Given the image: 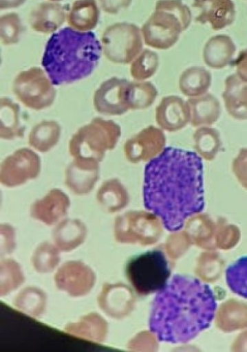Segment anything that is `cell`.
I'll return each instance as SVG.
<instances>
[{
    "label": "cell",
    "instance_id": "1",
    "mask_svg": "<svg viewBox=\"0 0 247 352\" xmlns=\"http://www.w3.org/2000/svg\"><path fill=\"white\" fill-rule=\"evenodd\" d=\"M143 202L164 228L177 232L204 208L203 164L195 152L172 146L146 164Z\"/></svg>",
    "mask_w": 247,
    "mask_h": 352
},
{
    "label": "cell",
    "instance_id": "2",
    "mask_svg": "<svg viewBox=\"0 0 247 352\" xmlns=\"http://www.w3.org/2000/svg\"><path fill=\"white\" fill-rule=\"evenodd\" d=\"M216 307L214 294L208 285L176 274L156 294L149 327L159 341L185 343L210 326Z\"/></svg>",
    "mask_w": 247,
    "mask_h": 352
},
{
    "label": "cell",
    "instance_id": "3",
    "mask_svg": "<svg viewBox=\"0 0 247 352\" xmlns=\"http://www.w3.org/2000/svg\"><path fill=\"white\" fill-rule=\"evenodd\" d=\"M101 52L102 46L93 32L66 27L50 36L41 64L53 85L68 84L90 75Z\"/></svg>",
    "mask_w": 247,
    "mask_h": 352
},
{
    "label": "cell",
    "instance_id": "4",
    "mask_svg": "<svg viewBox=\"0 0 247 352\" xmlns=\"http://www.w3.org/2000/svg\"><path fill=\"white\" fill-rule=\"evenodd\" d=\"M191 19L189 8L181 0H158L155 11L141 28L145 44L159 50L171 47Z\"/></svg>",
    "mask_w": 247,
    "mask_h": 352
},
{
    "label": "cell",
    "instance_id": "5",
    "mask_svg": "<svg viewBox=\"0 0 247 352\" xmlns=\"http://www.w3.org/2000/svg\"><path fill=\"white\" fill-rule=\"evenodd\" d=\"M121 134L120 126L113 120L94 118L71 138L69 151L75 159L101 162L107 150L115 148Z\"/></svg>",
    "mask_w": 247,
    "mask_h": 352
},
{
    "label": "cell",
    "instance_id": "6",
    "mask_svg": "<svg viewBox=\"0 0 247 352\" xmlns=\"http://www.w3.org/2000/svg\"><path fill=\"white\" fill-rule=\"evenodd\" d=\"M127 278L137 293L158 292L168 283L171 270L164 254L153 250L131 258L127 265Z\"/></svg>",
    "mask_w": 247,
    "mask_h": 352
},
{
    "label": "cell",
    "instance_id": "7",
    "mask_svg": "<svg viewBox=\"0 0 247 352\" xmlns=\"http://www.w3.org/2000/svg\"><path fill=\"white\" fill-rule=\"evenodd\" d=\"M101 42L106 58L121 64H128L133 60L143 47L139 28L126 22L108 26L103 33Z\"/></svg>",
    "mask_w": 247,
    "mask_h": 352
},
{
    "label": "cell",
    "instance_id": "8",
    "mask_svg": "<svg viewBox=\"0 0 247 352\" xmlns=\"http://www.w3.org/2000/svg\"><path fill=\"white\" fill-rule=\"evenodd\" d=\"M13 91L23 104L35 110L50 107L56 96L52 82L39 67L20 72L13 82Z\"/></svg>",
    "mask_w": 247,
    "mask_h": 352
},
{
    "label": "cell",
    "instance_id": "9",
    "mask_svg": "<svg viewBox=\"0 0 247 352\" xmlns=\"http://www.w3.org/2000/svg\"><path fill=\"white\" fill-rule=\"evenodd\" d=\"M40 170L39 156L30 148H22L3 161L1 164L0 181L8 187L19 186L35 179Z\"/></svg>",
    "mask_w": 247,
    "mask_h": 352
},
{
    "label": "cell",
    "instance_id": "10",
    "mask_svg": "<svg viewBox=\"0 0 247 352\" xmlns=\"http://www.w3.org/2000/svg\"><path fill=\"white\" fill-rule=\"evenodd\" d=\"M166 137L163 131L154 126H149L124 144V153L127 160L136 164L147 162L158 155L165 148Z\"/></svg>",
    "mask_w": 247,
    "mask_h": 352
},
{
    "label": "cell",
    "instance_id": "11",
    "mask_svg": "<svg viewBox=\"0 0 247 352\" xmlns=\"http://www.w3.org/2000/svg\"><path fill=\"white\" fill-rule=\"evenodd\" d=\"M129 82L126 79L112 77L103 82L95 91L94 105L103 114L120 116L129 109L126 99Z\"/></svg>",
    "mask_w": 247,
    "mask_h": 352
},
{
    "label": "cell",
    "instance_id": "12",
    "mask_svg": "<svg viewBox=\"0 0 247 352\" xmlns=\"http://www.w3.org/2000/svg\"><path fill=\"white\" fill-rule=\"evenodd\" d=\"M187 102L178 96L164 97L155 109V120L158 126L168 132H175L184 128L189 122Z\"/></svg>",
    "mask_w": 247,
    "mask_h": 352
},
{
    "label": "cell",
    "instance_id": "13",
    "mask_svg": "<svg viewBox=\"0 0 247 352\" xmlns=\"http://www.w3.org/2000/svg\"><path fill=\"white\" fill-rule=\"evenodd\" d=\"M193 7L200 9L195 21L209 23L214 30L231 25L235 18V8L232 0H193Z\"/></svg>",
    "mask_w": 247,
    "mask_h": 352
},
{
    "label": "cell",
    "instance_id": "14",
    "mask_svg": "<svg viewBox=\"0 0 247 352\" xmlns=\"http://www.w3.org/2000/svg\"><path fill=\"white\" fill-rule=\"evenodd\" d=\"M98 162L89 159H75L66 170L65 183L78 194L89 192L99 177Z\"/></svg>",
    "mask_w": 247,
    "mask_h": 352
},
{
    "label": "cell",
    "instance_id": "15",
    "mask_svg": "<svg viewBox=\"0 0 247 352\" xmlns=\"http://www.w3.org/2000/svg\"><path fill=\"white\" fill-rule=\"evenodd\" d=\"M224 105L228 113L238 120H247V83L237 74H231L224 81L222 92Z\"/></svg>",
    "mask_w": 247,
    "mask_h": 352
},
{
    "label": "cell",
    "instance_id": "16",
    "mask_svg": "<svg viewBox=\"0 0 247 352\" xmlns=\"http://www.w3.org/2000/svg\"><path fill=\"white\" fill-rule=\"evenodd\" d=\"M189 111V122L193 126L211 125L221 114L220 103L209 93L192 97L186 101Z\"/></svg>",
    "mask_w": 247,
    "mask_h": 352
},
{
    "label": "cell",
    "instance_id": "17",
    "mask_svg": "<svg viewBox=\"0 0 247 352\" xmlns=\"http://www.w3.org/2000/svg\"><path fill=\"white\" fill-rule=\"evenodd\" d=\"M65 16V9L60 3L43 2L31 12L30 23L35 31L48 34L61 27Z\"/></svg>",
    "mask_w": 247,
    "mask_h": 352
},
{
    "label": "cell",
    "instance_id": "18",
    "mask_svg": "<svg viewBox=\"0 0 247 352\" xmlns=\"http://www.w3.org/2000/svg\"><path fill=\"white\" fill-rule=\"evenodd\" d=\"M236 47L228 35L212 36L203 50V58L206 65L213 69H222L232 61Z\"/></svg>",
    "mask_w": 247,
    "mask_h": 352
},
{
    "label": "cell",
    "instance_id": "19",
    "mask_svg": "<svg viewBox=\"0 0 247 352\" xmlns=\"http://www.w3.org/2000/svg\"><path fill=\"white\" fill-rule=\"evenodd\" d=\"M99 15L95 0H76L67 14V23L74 30L88 31L96 26Z\"/></svg>",
    "mask_w": 247,
    "mask_h": 352
},
{
    "label": "cell",
    "instance_id": "20",
    "mask_svg": "<svg viewBox=\"0 0 247 352\" xmlns=\"http://www.w3.org/2000/svg\"><path fill=\"white\" fill-rule=\"evenodd\" d=\"M211 84V73L202 67L187 68L182 73L179 80L180 91L189 98L206 94Z\"/></svg>",
    "mask_w": 247,
    "mask_h": 352
},
{
    "label": "cell",
    "instance_id": "21",
    "mask_svg": "<svg viewBox=\"0 0 247 352\" xmlns=\"http://www.w3.org/2000/svg\"><path fill=\"white\" fill-rule=\"evenodd\" d=\"M19 106L8 98L1 99V138L12 140L23 136L25 128L19 121Z\"/></svg>",
    "mask_w": 247,
    "mask_h": 352
},
{
    "label": "cell",
    "instance_id": "22",
    "mask_svg": "<svg viewBox=\"0 0 247 352\" xmlns=\"http://www.w3.org/2000/svg\"><path fill=\"white\" fill-rule=\"evenodd\" d=\"M193 139L196 153L206 161L213 160L222 146L219 131L213 127L203 126L197 129Z\"/></svg>",
    "mask_w": 247,
    "mask_h": 352
},
{
    "label": "cell",
    "instance_id": "23",
    "mask_svg": "<svg viewBox=\"0 0 247 352\" xmlns=\"http://www.w3.org/2000/svg\"><path fill=\"white\" fill-rule=\"evenodd\" d=\"M61 127L55 121H43L31 130L29 144L40 152H47L54 147L60 138Z\"/></svg>",
    "mask_w": 247,
    "mask_h": 352
},
{
    "label": "cell",
    "instance_id": "24",
    "mask_svg": "<svg viewBox=\"0 0 247 352\" xmlns=\"http://www.w3.org/2000/svg\"><path fill=\"white\" fill-rule=\"evenodd\" d=\"M158 96L155 87L150 82H129L126 99L129 109H144L149 107Z\"/></svg>",
    "mask_w": 247,
    "mask_h": 352
},
{
    "label": "cell",
    "instance_id": "25",
    "mask_svg": "<svg viewBox=\"0 0 247 352\" xmlns=\"http://www.w3.org/2000/svg\"><path fill=\"white\" fill-rule=\"evenodd\" d=\"M226 280L233 293L247 298V256L239 258L228 267Z\"/></svg>",
    "mask_w": 247,
    "mask_h": 352
},
{
    "label": "cell",
    "instance_id": "26",
    "mask_svg": "<svg viewBox=\"0 0 247 352\" xmlns=\"http://www.w3.org/2000/svg\"><path fill=\"white\" fill-rule=\"evenodd\" d=\"M158 65L159 58L157 53L145 49L133 60L130 74L135 80H146L155 73Z\"/></svg>",
    "mask_w": 247,
    "mask_h": 352
},
{
    "label": "cell",
    "instance_id": "27",
    "mask_svg": "<svg viewBox=\"0 0 247 352\" xmlns=\"http://www.w3.org/2000/svg\"><path fill=\"white\" fill-rule=\"evenodd\" d=\"M23 30L21 19L17 13H9L0 18V35L4 45L17 43Z\"/></svg>",
    "mask_w": 247,
    "mask_h": 352
},
{
    "label": "cell",
    "instance_id": "28",
    "mask_svg": "<svg viewBox=\"0 0 247 352\" xmlns=\"http://www.w3.org/2000/svg\"><path fill=\"white\" fill-rule=\"evenodd\" d=\"M98 198L103 204H123L127 199V190L116 178L105 181L98 191Z\"/></svg>",
    "mask_w": 247,
    "mask_h": 352
},
{
    "label": "cell",
    "instance_id": "29",
    "mask_svg": "<svg viewBox=\"0 0 247 352\" xmlns=\"http://www.w3.org/2000/svg\"><path fill=\"white\" fill-rule=\"evenodd\" d=\"M232 170L240 184L247 190V148H242L232 163Z\"/></svg>",
    "mask_w": 247,
    "mask_h": 352
},
{
    "label": "cell",
    "instance_id": "30",
    "mask_svg": "<svg viewBox=\"0 0 247 352\" xmlns=\"http://www.w3.org/2000/svg\"><path fill=\"white\" fill-rule=\"evenodd\" d=\"M101 8L107 13L116 14L122 8H126L132 0H98Z\"/></svg>",
    "mask_w": 247,
    "mask_h": 352
},
{
    "label": "cell",
    "instance_id": "31",
    "mask_svg": "<svg viewBox=\"0 0 247 352\" xmlns=\"http://www.w3.org/2000/svg\"><path fill=\"white\" fill-rule=\"evenodd\" d=\"M232 64L236 68L237 76L247 83V48L239 52Z\"/></svg>",
    "mask_w": 247,
    "mask_h": 352
},
{
    "label": "cell",
    "instance_id": "32",
    "mask_svg": "<svg viewBox=\"0 0 247 352\" xmlns=\"http://www.w3.org/2000/svg\"><path fill=\"white\" fill-rule=\"evenodd\" d=\"M25 0H0L1 9L15 8L21 6Z\"/></svg>",
    "mask_w": 247,
    "mask_h": 352
},
{
    "label": "cell",
    "instance_id": "33",
    "mask_svg": "<svg viewBox=\"0 0 247 352\" xmlns=\"http://www.w3.org/2000/svg\"><path fill=\"white\" fill-rule=\"evenodd\" d=\"M51 1H60V0H51Z\"/></svg>",
    "mask_w": 247,
    "mask_h": 352
}]
</instances>
